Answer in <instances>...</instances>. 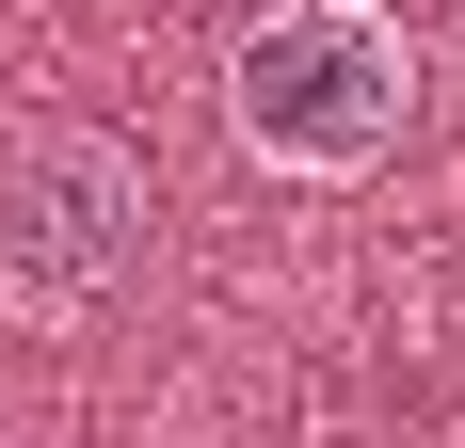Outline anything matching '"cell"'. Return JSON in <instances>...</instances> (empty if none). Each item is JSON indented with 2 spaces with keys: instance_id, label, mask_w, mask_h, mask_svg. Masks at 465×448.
<instances>
[{
  "instance_id": "cell-2",
  "label": "cell",
  "mask_w": 465,
  "mask_h": 448,
  "mask_svg": "<svg viewBox=\"0 0 465 448\" xmlns=\"http://www.w3.org/2000/svg\"><path fill=\"white\" fill-rule=\"evenodd\" d=\"M144 257V161L96 129H0V320H96Z\"/></svg>"
},
{
  "instance_id": "cell-1",
  "label": "cell",
  "mask_w": 465,
  "mask_h": 448,
  "mask_svg": "<svg viewBox=\"0 0 465 448\" xmlns=\"http://www.w3.org/2000/svg\"><path fill=\"white\" fill-rule=\"evenodd\" d=\"M401 112H418V48L385 0H273L225 48V129L273 177H370L401 144Z\"/></svg>"
}]
</instances>
